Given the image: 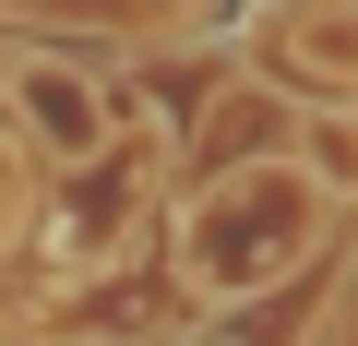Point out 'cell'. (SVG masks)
<instances>
[{"instance_id":"1","label":"cell","mask_w":358,"mask_h":346,"mask_svg":"<svg viewBox=\"0 0 358 346\" xmlns=\"http://www.w3.org/2000/svg\"><path fill=\"white\" fill-rule=\"evenodd\" d=\"M334 227H346V215L310 192V167H299V155L203 167V192L179 203V227H167V239H179V298H203V310L263 298L275 275H310Z\"/></svg>"},{"instance_id":"2","label":"cell","mask_w":358,"mask_h":346,"mask_svg":"<svg viewBox=\"0 0 358 346\" xmlns=\"http://www.w3.org/2000/svg\"><path fill=\"white\" fill-rule=\"evenodd\" d=\"M13 143L24 155H60V167H108L131 143V108H120V72L84 60V48H13Z\"/></svg>"},{"instance_id":"3","label":"cell","mask_w":358,"mask_h":346,"mask_svg":"<svg viewBox=\"0 0 358 346\" xmlns=\"http://www.w3.org/2000/svg\"><path fill=\"white\" fill-rule=\"evenodd\" d=\"M155 155H167V143H120L108 167H84V192H60V215H48V263H60V275H96V263L131 251L143 192H155Z\"/></svg>"},{"instance_id":"4","label":"cell","mask_w":358,"mask_h":346,"mask_svg":"<svg viewBox=\"0 0 358 346\" xmlns=\"http://www.w3.org/2000/svg\"><path fill=\"white\" fill-rule=\"evenodd\" d=\"M251 60L275 96L299 108H358V13L334 0V13H287V24H251Z\"/></svg>"},{"instance_id":"5","label":"cell","mask_w":358,"mask_h":346,"mask_svg":"<svg viewBox=\"0 0 358 346\" xmlns=\"http://www.w3.org/2000/svg\"><path fill=\"white\" fill-rule=\"evenodd\" d=\"M299 167H310V192L346 215L358 203V108H299Z\"/></svg>"},{"instance_id":"6","label":"cell","mask_w":358,"mask_h":346,"mask_svg":"<svg viewBox=\"0 0 358 346\" xmlns=\"http://www.w3.org/2000/svg\"><path fill=\"white\" fill-rule=\"evenodd\" d=\"M24 227H36V155H24L13 131H0V251H13Z\"/></svg>"}]
</instances>
